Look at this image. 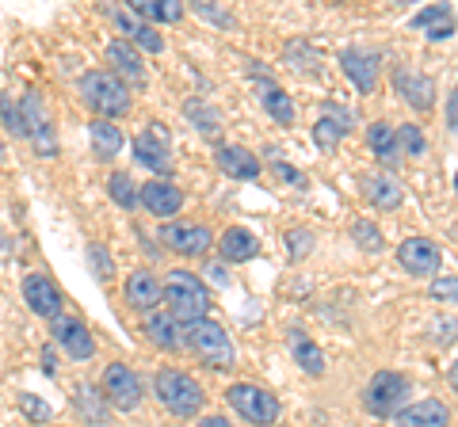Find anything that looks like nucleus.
<instances>
[{"instance_id": "9d476101", "label": "nucleus", "mask_w": 458, "mask_h": 427, "mask_svg": "<svg viewBox=\"0 0 458 427\" xmlns=\"http://www.w3.org/2000/svg\"><path fill=\"white\" fill-rule=\"evenodd\" d=\"M23 297H27V306H31V313H38V317H47V321H54L65 306L62 290H57V282L47 272H31L23 279Z\"/></svg>"}, {"instance_id": "c03bdc74", "label": "nucleus", "mask_w": 458, "mask_h": 427, "mask_svg": "<svg viewBox=\"0 0 458 427\" xmlns=\"http://www.w3.org/2000/svg\"><path fill=\"white\" fill-rule=\"evenodd\" d=\"M199 427H233V423H229L225 416H203V420H199Z\"/></svg>"}, {"instance_id": "393cba45", "label": "nucleus", "mask_w": 458, "mask_h": 427, "mask_svg": "<svg viewBox=\"0 0 458 427\" xmlns=\"http://www.w3.org/2000/svg\"><path fill=\"white\" fill-rule=\"evenodd\" d=\"M131 16L134 20H153V23H176L183 16V4H172V0H134Z\"/></svg>"}, {"instance_id": "f8f14e48", "label": "nucleus", "mask_w": 458, "mask_h": 427, "mask_svg": "<svg viewBox=\"0 0 458 427\" xmlns=\"http://www.w3.org/2000/svg\"><path fill=\"white\" fill-rule=\"evenodd\" d=\"M141 206H146L149 214H157V218H176L180 206H183V191L176 188V183H168V180H149V183H141Z\"/></svg>"}, {"instance_id": "ddd939ff", "label": "nucleus", "mask_w": 458, "mask_h": 427, "mask_svg": "<svg viewBox=\"0 0 458 427\" xmlns=\"http://www.w3.org/2000/svg\"><path fill=\"white\" fill-rule=\"evenodd\" d=\"M134 156L161 176L172 168V149H168V138L161 134V122H149V130L134 138Z\"/></svg>"}, {"instance_id": "a878e982", "label": "nucleus", "mask_w": 458, "mask_h": 427, "mask_svg": "<svg viewBox=\"0 0 458 427\" xmlns=\"http://www.w3.org/2000/svg\"><path fill=\"white\" fill-rule=\"evenodd\" d=\"M286 344H291L294 359H298V366H302L306 374H321V370H325V355H321V347L313 344V339H306L302 332H291V336H286Z\"/></svg>"}, {"instance_id": "49530a36", "label": "nucleus", "mask_w": 458, "mask_h": 427, "mask_svg": "<svg viewBox=\"0 0 458 427\" xmlns=\"http://www.w3.org/2000/svg\"><path fill=\"white\" fill-rule=\"evenodd\" d=\"M454 191H458V176H454Z\"/></svg>"}, {"instance_id": "423d86ee", "label": "nucleus", "mask_w": 458, "mask_h": 427, "mask_svg": "<svg viewBox=\"0 0 458 427\" xmlns=\"http://www.w3.org/2000/svg\"><path fill=\"white\" fill-rule=\"evenodd\" d=\"M50 336H54V344L77 363H84V359H92L96 355L92 329L77 317V313H57V317L50 321Z\"/></svg>"}, {"instance_id": "37998d69", "label": "nucleus", "mask_w": 458, "mask_h": 427, "mask_svg": "<svg viewBox=\"0 0 458 427\" xmlns=\"http://www.w3.org/2000/svg\"><path fill=\"white\" fill-rule=\"evenodd\" d=\"M447 122H451V130L458 134V88H454L451 99H447Z\"/></svg>"}, {"instance_id": "f704fd0d", "label": "nucleus", "mask_w": 458, "mask_h": 427, "mask_svg": "<svg viewBox=\"0 0 458 427\" xmlns=\"http://www.w3.org/2000/svg\"><path fill=\"white\" fill-rule=\"evenodd\" d=\"M313 245H318V237H313L310 230H291L286 233V255H291V260H306V255L313 252Z\"/></svg>"}, {"instance_id": "0eeeda50", "label": "nucleus", "mask_w": 458, "mask_h": 427, "mask_svg": "<svg viewBox=\"0 0 458 427\" xmlns=\"http://www.w3.org/2000/svg\"><path fill=\"white\" fill-rule=\"evenodd\" d=\"M225 401L233 405L249 423H256V427H267V423L279 420V401L267 389H260V386H245V381H237V386H229Z\"/></svg>"}, {"instance_id": "bb28decb", "label": "nucleus", "mask_w": 458, "mask_h": 427, "mask_svg": "<svg viewBox=\"0 0 458 427\" xmlns=\"http://www.w3.org/2000/svg\"><path fill=\"white\" fill-rule=\"evenodd\" d=\"M89 134H92V153L96 156H114L123 149V130L114 122H107V119H96L89 126Z\"/></svg>"}, {"instance_id": "e433bc0d", "label": "nucleus", "mask_w": 458, "mask_h": 427, "mask_svg": "<svg viewBox=\"0 0 458 427\" xmlns=\"http://www.w3.org/2000/svg\"><path fill=\"white\" fill-rule=\"evenodd\" d=\"M89 260H92V272H96V279H111L114 275V264H111V255L104 252V245H89Z\"/></svg>"}, {"instance_id": "ea45409f", "label": "nucleus", "mask_w": 458, "mask_h": 427, "mask_svg": "<svg viewBox=\"0 0 458 427\" xmlns=\"http://www.w3.org/2000/svg\"><path fill=\"white\" fill-rule=\"evenodd\" d=\"M432 297H439V302H458V279L454 275L436 279L432 282Z\"/></svg>"}, {"instance_id": "a18cd8bd", "label": "nucleus", "mask_w": 458, "mask_h": 427, "mask_svg": "<svg viewBox=\"0 0 458 427\" xmlns=\"http://www.w3.org/2000/svg\"><path fill=\"white\" fill-rule=\"evenodd\" d=\"M447 378H451V386H454V389H458V363H454V366H451V374H447Z\"/></svg>"}, {"instance_id": "412c9836", "label": "nucleus", "mask_w": 458, "mask_h": 427, "mask_svg": "<svg viewBox=\"0 0 458 427\" xmlns=\"http://www.w3.org/2000/svg\"><path fill=\"white\" fill-rule=\"evenodd\" d=\"M218 168L233 180H256L260 176V156H252L245 146H222L218 149Z\"/></svg>"}, {"instance_id": "20e7f679", "label": "nucleus", "mask_w": 458, "mask_h": 427, "mask_svg": "<svg viewBox=\"0 0 458 427\" xmlns=\"http://www.w3.org/2000/svg\"><path fill=\"white\" fill-rule=\"evenodd\" d=\"M409 378L397 374V370H378L367 386V412L370 416H394L401 412V405L409 401Z\"/></svg>"}, {"instance_id": "4be33fe9", "label": "nucleus", "mask_w": 458, "mask_h": 427, "mask_svg": "<svg viewBox=\"0 0 458 427\" xmlns=\"http://www.w3.org/2000/svg\"><path fill=\"white\" fill-rule=\"evenodd\" d=\"M218 252H222V260H225V264H245V260H252V255L260 252V240H256V233L241 230V225H233V230H225V233H222Z\"/></svg>"}, {"instance_id": "2f4dec72", "label": "nucleus", "mask_w": 458, "mask_h": 427, "mask_svg": "<svg viewBox=\"0 0 458 427\" xmlns=\"http://www.w3.org/2000/svg\"><path fill=\"white\" fill-rule=\"evenodd\" d=\"M107 191H111V198H114V203H119L123 210H134V206H138V191H134V183H131V176H126V172H111Z\"/></svg>"}, {"instance_id": "473e14b6", "label": "nucleus", "mask_w": 458, "mask_h": 427, "mask_svg": "<svg viewBox=\"0 0 458 427\" xmlns=\"http://www.w3.org/2000/svg\"><path fill=\"white\" fill-rule=\"evenodd\" d=\"M0 119H4V130L8 134L27 138V130H23V111H20V104H12L8 92H0Z\"/></svg>"}, {"instance_id": "7ed1b4c3", "label": "nucleus", "mask_w": 458, "mask_h": 427, "mask_svg": "<svg viewBox=\"0 0 458 427\" xmlns=\"http://www.w3.org/2000/svg\"><path fill=\"white\" fill-rule=\"evenodd\" d=\"M153 389L157 397H161V405L172 412V416H195L199 408H203V386L191 378V374H183V370H157V378H153Z\"/></svg>"}, {"instance_id": "f3484780", "label": "nucleus", "mask_w": 458, "mask_h": 427, "mask_svg": "<svg viewBox=\"0 0 458 427\" xmlns=\"http://www.w3.org/2000/svg\"><path fill=\"white\" fill-rule=\"evenodd\" d=\"M340 62H344V73L355 80V88L363 96L375 92V84H378V54L375 50H344Z\"/></svg>"}, {"instance_id": "5701e85b", "label": "nucleus", "mask_w": 458, "mask_h": 427, "mask_svg": "<svg viewBox=\"0 0 458 427\" xmlns=\"http://www.w3.org/2000/svg\"><path fill=\"white\" fill-rule=\"evenodd\" d=\"M146 336L153 339L157 347H165V351H176L183 344V336L176 329V321L168 317V309H153L149 317H146Z\"/></svg>"}, {"instance_id": "58836bf2", "label": "nucleus", "mask_w": 458, "mask_h": 427, "mask_svg": "<svg viewBox=\"0 0 458 427\" xmlns=\"http://www.w3.org/2000/svg\"><path fill=\"white\" fill-rule=\"evenodd\" d=\"M16 401H20V408L27 412V416H31L35 423H42V420H50V405L47 401H38V397L35 393H20L16 397Z\"/></svg>"}, {"instance_id": "cd10ccee", "label": "nucleus", "mask_w": 458, "mask_h": 427, "mask_svg": "<svg viewBox=\"0 0 458 427\" xmlns=\"http://www.w3.org/2000/svg\"><path fill=\"white\" fill-rule=\"evenodd\" d=\"M367 198L375 203L378 210H397L401 206V188H397V180L390 176H367Z\"/></svg>"}, {"instance_id": "c756f323", "label": "nucleus", "mask_w": 458, "mask_h": 427, "mask_svg": "<svg viewBox=\"0 0 458 427\" xmlns=\"http://www.w3.org/2000/svg\"><path fill=\"white\" fill-rule=\"evenodd\" d=\"M412 27H420V31H424V27H432V35H428V38H447L451 31H454V20H451V12L447 8H443V4H436V8H424V12H417V16H412Z\"/></svg>"}, {"instance_id": "c9c22d12", "label": "nucleus", "mask_w": 458, "mask_h": 427, "mask_svg": "<svg viewBox=\"0 0 458 427\" xmlns=\"http://www.w3.org/2000/svg\"><path fill=\"white\" fill-rule=\"evenodd\" d=\"M424 146H428V141H424V134H420V126H401V130H397V149L401 153H409V156H420L424 153Z\"/></svg>"}, {"instance_id": "f03ea898", "label": "nucleus", "mask_w": 458, "mask_h": 427, "mask_svg": "<svg viewBox=\"0 0 458 427\" xmlns=\"http://www.w3.org/2000/svg\"><path fill=\"white\" fill-rule=\"evenodd\" d=\"M165 297H168V317L176 324L183 321L191 329V324L207 321L210 297H207V287L199 282V275H191V272H168Z\"/></svg>"}, {"instance_id": "a19ab883", "label": "nucleus", "mask_w": 458, "mask_h": 427, "mask_svg": "<svg viewBox=\"0 0 458 427\" xmlns=\"http://www.w3.org/2000/svg\"><path fill=\"white\" fill-rule=\"evenodd\" d=\"M195 16L218 23V27H233V16H229V12H222V8H214V4H195Z\"/></svg>"}, {"instance_id": "f257e3e1", "label": "nucleus", "mask_w": 458, "mask_h": 427, "mask_svg": "<svg viewBox=\"0 0 458 427\" xmlns=\"http://www.w3.org/2000/svg\"><path fill=\"white\" fill-rule=\"evenodd\" d=\"M81 96L99 119H119L131 111V88L111 73V69H92V73L81 77Z\"/></svg>"}, {"instance_id": "9b49d317", "label": "nucleus", "mask_w": 458, "mask_h": 427, "mask_svg": "<svg viewBox=\"0 0 458 427\" xmlns=\"http://www.w3.org/2000/svg\"><path fill=\"white\" fill-rule=\"evenodd\" d=\"M161 240L172 248V252H180V255H203L210 248V230L207 225H191V222H172L161 230Z\"/></svg>"}, {"instance_id": "c85d7f7f", "label": "nucleus", "mask_w": 458, "mask_h": 427, "mask_svg": "<svg viewBox=\"0 0 458 427\" xmlns=\"http://www.w3.org/2000/svg\"><path fill=\"white\" fill-rule=\"evenodd\" d=\"M264 107H267V115L276 119V122H283V126H291L294 122V104H291V96H286L279 84H271V80H264Z\"/></svg>"}, {"instance_id": "b1692460", "label": "nucleus", "mask_w": 458, "mask_h": 427, "mask_svg": "<svg viewBox=\"0 0 458 427\" xmlns=\"http://www.w3.org/2000/svg\"><path fill=\"white\" fill-rule=\"evenodd\" d=\"M367 141H370V149H375L386 164H397V161H401L397 130H394L390 122H382V119H378V122H370V126H367Z\"/></svg>"}, {"instance_id": "dca6fc26", "label": "nucleus", "mask_w": 458, "mask_h": 427, "mask_svg": "<svg viewBox=\"0 0 458 427\" xmlns=\"http://www.w3.org/2000/svg\"><path fill=\"white\" fill-rule=\"evenodd\" d=\"M352 130V111H344L336 104H325L318 122H313V141H318L321 149H336L340 138Z\"/></svg>"}, {"instance_id": "6e6552de", "label": "nucleus", "mask_w": 458, "mask_h": 427, "mask_svg": "<svg viewBox=\"0 0 458 427\" xmlns=\"http://www.w3.org/2000/svg\"><path fill=\"white\" fill-rule=\"evenodd\" d=\"M104 397L119 412H134L141 405V378L126 363H111L104 374Z\"/></svg>"}, {"instance_id": "a211bd4d", "label": "nucleus", "mask_w": 458, "mask_h": 427, "mask_svg": "<svg viewBox=\"0 0 458 427\" xmlns=\"http://www.w3.org/2000/svg\"><path fill=\"white\" fill-rule=\"evenodd\" d=\"M123 294H126V306L131 309H153L165 297V282L157 279L153 272H134L131 279H126Z\"/></svg>"}, {"instance_id": "39448f33", "label": "nucleus", "mask_w": 458, "mask_h": 427, "mask_svg": "<svg viewBox=\"0 0 458 427\" xmlns=\"http://www.w3.org/2000/svg\"><path fill=\"white\" fill-rule=\"evenodd\" d=\"M183 339H188V347L203 363H210V366H229V363H233V339L225 336V329H222L218 321H199V324H191Z\"/></svg>"}, {"instance_id": "72a5a7b5", "label": "nucleus", "mask_w": 458, "mask_h": 427, "mask_svg": "<svg viewBox=\"0 0 458 427\" xmlns=\"http://www.w3.org/2000/svg\"><path fill=\"white\" fill-rule=\"evenodd\" d=\"M352 237H355V245L367 248V252H382V233H378V225L375 222H355L352 225Z\"/></svg>"}, {"instance_id": "79ce46f5", "label": "nucleus", "mask_w": 458, "mask_h": 427, "mask_svg": "<svg viewBox=\"0 0 458 427\" xmlns=\"http://www.w3.org/2000/svg\"><path fill=\"white\" fill-rule=\"evenodd\" d=\"M276 172H279L283 180H291V183H298V188H302V183H306V176H302V172H298V168H291V164H283V161L276 164Z\"/></svg>"}, {"instance_id": "aec40b11", "label": "nucleus", "mask_w": 458, "mask_h": 427, "mask_svg": "<svg viewBox=\"0 0 458 427\" xmlns=\"http://www.w3.org/2000/svg\"><path fill=\"white\" fill-rule=\"evenodd\" d=\"M451 412L443 408V401H417L397 412V427H447Z\"/></svg>"}, {"instance_id": "4c0bfd02", "label": "nucleus", "mask_w": 458, "mask_h": 427, "mask_svg": "<svg viewBox=\"0 0 458 427\" xmlns=\"http://www.w3.org/2000/svg\"><path fill=\"white\" fill-rule=\"evenodd\" d=\"M131 42H134V46H146L149 54H161V50H165V38L157 35L149 23H138V31H134V38H131Z\"/></svg>"}, {"instance_id": "1a4fd4ad", "label": "nucleus", "mask_w": 458, "mask_h": 427, "mask_svg": "<svg viewBox=\"0 0 458 427\" xmlns=\"http://www.w3.org/2000/svg\"><path fill=\"white\" fill-rule=\"evenodd\" d=\"M23 130L27 138H31V146L42 153V156H54L57 153V141H54V130H50V115H47V107H42V99L38 92H27L23 96Z\"/></svg>"}, {"instance_id": "6ab92c4d", "label": "nucleus", "mask_w": 458, "mask_h": 427, "mask_svg": "<svg viewBox=\"0 0 458 427\" xmlns=\"http://www.w3.org/2000/svg\"><path fill=\"white\" fill-rule=\"evenodd\" d=\"M107 62L114 65V77H126L131 84H141L146 80V65H141V58H138V50L131 46V42H123V38H114V42H107Z\"/></svg>"}, {"instance_id": "4468645a", "label": "nucleus", "mask_w": 458, "mask_h": 427, "mask_svg": "<svg viewBox=\"0 0 458 427\" xmlns=\"http://www.w3.org/2000/svg\"><path fill=\"white\" fill-rule=\"evenodd\" d=\"M397 260L412 275H436L439 272V248L428 237H409L405 245L397 248Z\"/></svg>"}, {"instance_id": "2eb2a0df", "label": "nucleus", "mask_w": 458, "mask_h": 427, "mask_svg": "<svg viewBox=\"0 0 458 427\" xmlns=\"http://www.w3.org/2000/svg\"><path fill=\"white\" fill-rule=\"evenodd\" d=\"M394 88H397L401 99H409L417 111H428L436 104V80L417 73V69H397V73H394Z\"/></svg>"}, {"instance_id": "7c9ffc66", "label": "nucleus", "mask_w": 458, "mask_h": 427, "mask_svg": "<svg viewBox=\"0 0 458 427\" xmlns=\"http://www.w3.org/2000/svg\"><path fill=\"white\" fill-rule=\"evenodd\" d=\"M183 115L195 122V130H203V134H210V138L222 130V115H218V111H214L210 104H203V99H188V104H183Z\"/></svg>"}]
</instances>
